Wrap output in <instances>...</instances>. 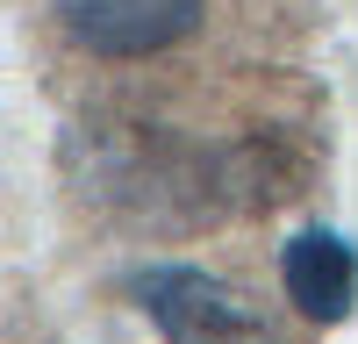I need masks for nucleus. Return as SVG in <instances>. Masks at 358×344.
<instances>
[{
    "label": "nucleus",
    "instance_id": "f03ea898",
    "mask_svg": "<svg viewBox=\"0 0 358 344\" xmlns=\"http://www.w3.org/2000/svg\"><path fill=\"white\" fill-rule=\"evenodd\" d=\"M50 15L94 57H151L201 22V0H50Z\"/></svg>",
    "mask_w": 358,
    "mask_h": 344
},
{
    "label": "nucleus",
    "instance_id": "f257e3e1",
    "mask_svg": "<svg viewBox=\"0 0 358 344\" xmlns=\"http://www.w3.org/2000/svg\"><path fill=\"white\" fill-rule=\"evenodd\" d=\"M129 294L136 308L158 323L165 344H287L280 323L265 315L244 287H229L208 266H179V258H151V266H129Z\"/></svg>",
    "mask_w": 358,
    "mask_h": 344
},
{
    "label": "nucleus",
    "instance_id": "7ed1b4c3",
    "mask_svg": "<svg viewBox=\"0 0 358 344\" xmlns=\"http://www.w3.org/2000/svg\"><path fill=\"white\" fill-rule=\"evenodd\" d=\"M280 287H287V301L301 308L308 323H344L358 308V244L344 229H330V222L301 229V237L280 251Z\"/></svg>",
    "mask_w": 358,
    "mask_h": 344
}]
</instances>
